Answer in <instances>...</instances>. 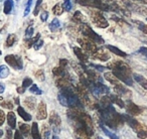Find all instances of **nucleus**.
<instances>
[{"mask_svg": "<svg viewBox=\"0 0 147 139\" xmlns=\"http://www.w3.org/2000/svg\"><path fill=\"white\" fill-rule=\"evenodd\" d=\"M33 0H27V4H26V8H25L24 10V13H23V15L24 16H27L28 15V13L30 12V6H31V3H32Z\"/></svg>", "mask_w": 147, "mask_h": 139, "instance_id": "45", "label": "nucleus"}, {"mask_svg": "<svg viewBox=\"0 0 147 139\" xmlns=\"http://www.w3.org/2000/svg\"><path fill=\"white\" fill-rule=\"evenodd\" d=\"M146 20H147V19H146Z\"/></svg>", "mask_w": 147, "mask_h": 139, "instance_id": "63", "label": "nucleus"}, {"mask_svg": "<svg viewBox=\"0 0 147 139\" xmlns=\"http://www.w3.org/2000/svg\"><path fill=\"white\" fill-rule=\"evenodd\" d=\"M75 131V135H76L77 139H91V136L83 129H76Z\"/></svg>", "mask_w": 147, "mask_h": 139, "instance_id": "30", "label": "nucleus"}, {"mask_svg": "<svg viewBox=\"0 0 147 139\" xmlns=\"http://www.w3.org/2000/svg\"><path fill=\"white\" fill-rule=\"evenodd\" d=\"M53 139H59V137L57 136V135H55V136L53 137Z\"/></svg>", "mask_w": 147, "mask_h": 139, "instance_id": "57", "label": "nucleus"}, {"mask_svg": "<svg viewBox=\"0 0 147 139\" xmlns=\"http://www.w3.org/2000/svg\"><path fill=\"white\" fill-rule=\"evenodd\" d=\"M16 41H17V36L14 33H10V34H8V36H7L6 45H6V47H11Z\"/></svg>", "mask_w": 147, "mask_h": 139, "instance_id": "33", "label": "nucleus"}, {"mask_svg": "<svg viewBox=\"0 0 147 139\" xmlns=\"http://www.w3.org/2000/svg\"><path fill=\"white\" fill-rule=\"evenodd\" d=\"M110 100L111 102L113 103V104H116L118 105L119 107H121V108H125V103L122 101V99H121V97L117 96V95H110Z\"/></svg>", "mask_w": 147, "mask_h": 139, "instance_id": "28", "label": "nucleus"}, {"mask_svg": "<svg viewBox=\"0 0 147 139\" xmlns=\"http://www.w3.org/2000/svg\"><path fill=\"white\" fill-rule=\"evenodd\" d=\"M49 18V12L47 11H42V12L40 13V19L41 21H47V19Z\"/></svg>", "mask_w": 147, "mask_h": 139, "instance_id": "47", "label": "nucleus"}, {"mask_svg": "<svg viewBox=\"0 0 147 139\" xmlns=\"http://www.w3.org/2000/svg\"><path fill=\"white\" fill-rule=\"evenodd\" d=\"M108 69L112 70V73L127 86L133 85V76L130 67L122 61H114L108 65Z\"/></svg>", "mask_w": 147, "mask_h": 139, "instance_id": "3", "label": "nucleus"}, {"mask_svg": "<svg viewBox=\"0 0 147 139\" xmlns=\"http://www.w3.org/2000/svg\"><path fill=\"white\" fill-rule=\"evenodd\" d=\"M4 89H5L4 84H3V83H1V84H0V93H1V94L4 92Z\"/></svg>", "mask_w": 147, "mask_h": 139, "instance_id": "54", "label": "nucleus"}, {"mask_svg": "<svg viewBox=\"0 0 147 139\" xmlns=\"http://www.w3.org/2000/svg\"><path fill=\"white\" fill-rule=\"evenodd\" d=\"M76 2L83 6L93 7L101 11H109V3H104L102 0H76Z\"/></svg>", "mask_w": 147, "mask_h": 139, "instance_id": "6", "label": "nucleus"}, {"mask_svg": "<svg viewBox=\"0 0 147 139\" xmlns=\"http://www.w3.org/2000/svg\"><path fill=\"white\" fill-rule=\"evenodd\" d=\"M106 47H107V49H108L110 51H112L113 53H115L116 55H118V57H127V53H125V51H121V49H119L118 47H114V45H106Z\"/></svg>", "mask_w": 147, "mask_h": 139, "instance_id": "26", "label": "nucleus"}, {"mask_svg": "<svg viewBox=\"0 0 147 139\" xmlns=\"http://www.w3.org/2000/svg\"><path fill=\"white\" fill-rule=\"evenodd\" d=\"M121 2H122V4L124 5L125 8H127L128 10H130V11L136 10L137 7H138L136 4H135V3H133L131 0H121Z\"/></svg>", "mask_w": 147, "mask_h": 139, "instance_id": "32", "label": "nucleus"}, {"mask_svg": "<svg viewBox=\"0 0 147 139\" xmlns=\"http://www.w3.org/2000/svg\"><path fill=\"white\" fill-rule=\"evenodd\" d=\"M126 111L131 116H138V115H140L143 112V108L136 105L135 103H133L131 100H129L126 106Z\"/></svg>", "mask_w": 147, "mask_h": 139, "instance_id": "12", "label": "nucleus"}, {"mask_svg": "<svg viewBox=\"0 0 147 139\" xmlns=\"http://www.w3.org/2000/svg\"><path fill=\"white\" fill-rule=\"evenodd\" d=\"M25 90H26V89H24L23 87H18V88H17V92H18L19 94H22V93H24Z\"/></svg>", "mask_w": 147, "mask_h": 139, "instance_id": "53", "label": "nucleus"}, {"mask_svg": "<svg viewBox=\"0 0 147 139\" xmlns=\"http://www.w3.org/2000/svg\"><path fill=\"white\" fill-rule=\"evenodd\" d=\"M34 76H35V78H36L38 81H40V82H42V81L45 80V73H43L42 70H37L36 72L34 73Z\"/></svg>", "mask_w": 147, "mask_h": 139, "instance_id": "37", "label": "nucleus"}, {"mask_svg": "<svg viewBox=\"0 0 147 139\" xmlns=\"http://www.w3.org/2000/svg\"><path fill=\"white\" fill-rule=\"evenodd\" d=\"M16 1H18V0H16Z\"/></svg>", "mask_w": 147, "mask_h": 139, "instance_id": "62", "label": "nucleus"}, {"mask_svg": "<svg viewBox=\"0 0 147 139\" xmlns=\"http://www.w3.org/2000/svg\"><path fill=\"white\" fill-rule=\"evenodd\" d=\"M1 107L2 108H7V109H13V104L10 101H3L1 103Z\"/></svg>", "mask_w": 147, "mask_h": 139, "instance_id": "44", "label": "nucleus"}, {"mask_svg": "<svg viewBox=\"0 0 147 139\" xmlns=\"http://www.w3.org/2000/svg\"><path fill=\"white\" fill-rule=\"evenodd\" d=\"M136 12H138L139 14H141V15H145V16H147V6H144V5H142V6H138L136 9Z\"/></svg>", "mask_w": 147, "mask_h": 139, "instance_id": "41", "label": "nucleus"}, {"mask_svg": "<svg viewBox=\"0 0 147 139\" xmlns=\"http://www.w3.org/2000/svg\"><path fill=\"white\" fill-rule=\"evenodd\" d=\"M63 9H65V11H67V12H69V11H71V7H73L71 0H63Z\"/></svg>", "mask_w": 147, "mask_h": 139, "instance_id": "38", "label": "nucleus"}, {"mask_svg": "<svg viewBox=\"0 0 147 139\" xmlns=\"http://www.w3.org/2000/svg\"><path fill=\"white\" fill-rule=\"evenodd\" d=\"M90 17H91V21H92L97 27L107 28V27L109 26L108 20L105 18L104 15H103V13L101 12V11H97V10L90 11Z\"/></svg>", "mask_w": 147, "mask_h": 139, "instance_id": "7", "label": "nucleus"}, {"mask_svg": "<svg viewBox=\"0 0 147 139\" xmlns=\"http://www.w3.org/2000/svg\"><path fill=\"white\" fill-rule=\"evenodd\" d=\"M33 31H34V29H33L32 26L27 27L26 30H25V36H26V38H30V37H32Z\"/></svg>", "mask_w": 147, "mask_h": 139, "instance_id": "43", "label": "nucleus"}, {"mask_svg": "<svg viewBox=\"0 0 147 139\" xmlns=\"http://www.w3.org/2000/svg\"><path fill=\"white\" fill-rule=\"evenodd\" d=\"M43 45V40L42 39H38V40L35 43V45H33V49H35V51H38V49H40L41 47H42Z\"/></svg>", "mask_w": 147, "mask_h": 139, "instance_id": "46", "label": "nucleus"}, {"mask_svg": "<svg viewBox=\"0 0 147 139\" xmlns=\"http://www.w3.org/2000/svg\"><path fill=\"white\" fill-rule=\"evenodd\" d=\"M41 3H42V0H37V1H36V4H35V8H34V10H33V15H34V16L38 15L39 8H40Z\"/></svg>", "mask_w": 147, "mask_h": 139, "instance_id": "42", "label": "nucleus"}, {"mask_svg": "<svg viewBox=\"0 0 147 139\" xmlns=\"http://www.w3.org/2000/svg\"><path fill=\"white\" fill-rule=\"evenodd\" d=\"M5 61L6 63H8V65H10L11 67L15 70H22L23 67V61L21 57L15 55H7L5 57Z\"/></svg>", "mask_w": 147, "mask_h": 139, "instance_id": "11", "label": "nucleus"}, {"mask_svg": "<svg viewBox=\"0 0 147 139\" xmlns=\"http://www.w3.org/2000/svg\"><path fill=\"white\" fill-rule=\"evenodd\" d=\"M122 115L125 122L135 131V133H136V135L140 139L147 138V127L145 125H143L142 123L137 121V119H135L131 115H127V114H122Z\"/></svg>", "mask_w": 147, "mask_h": 139, "instance_id": "4", "label": "nucleus"}, {"mask_svg": "<svg viewBox=\"0 0 147 139\" xmlns=\"http://www.w3.org/2000/svg\"><path fill=\"white\" fill-rule=\"evenodd\" d=\"M19 130H20L21 134L23 135L25 139H30L31 136V127L27 124H23V123H20L19 125Z\"/></svg>", "mask_w": 147, "mask_h": 139, "instance_id": "16", "label": "nucleus"}, {"mask_svg": "<svg viewBox=\"0 0 147 139\" xmlns=\"http://www.w3.org/2000/svg\"><path fill=\"white\" fill-rule=\"evenodd\" d=\"M14 101H15V104L19 105V98H14Z\"/></svg>", "mask_w": 147, "mask_h": 139, "instance_id": "56", "label": "nucleus"}, {"mask_svg": "<svg viewBox=\"0 0 147 139\" xmlns=\"http://www.w3.org/2000/svg\"><path fill=\"white\" fill-rule=\"evenodd\" d=\"M87 88L92 92L93 95L95 96H99V95H105L110 93V89L107 86H105L104 84H102L101 82H92L89 81V84L87 86Z\"/></svg>", "mask_w": 147, "mask_h": 139, "instance_id": "8", "label": "nucleus"}, {"mask_svg": "<svg viewBox=\"0 0 147 139\" xmlns=\"http://www.w3.org/2000/svg\"><path fill=\"white\" fill-rule=\"evenodd\" d=\"M38 39H40V34L37 33L35 37H30V38L24 39V45L26 47V49H30V47H32L33 45H35V43H36Z\"/></svg>", "mask_w": 147, "mask_h": 139, "instance_id": "27", "label": "nucleus"}, {"mask_svg": "<svg viewBox=\"0 0 147 139\" xmlns=\"http://www.w3.org/2000/svg\"><path fill=\"white\" fill-rule=\"evenodd\" d=\"M104 78L106 79L108 82H110L114 87L117 86V85H119V84H121V81L119 80V79L117 78V77L115 76L112 72H106L104 74Z\"/></svg>", "mask_w": 147, "mask_h": 139, "instance_id": "17", "label": "nucleus"}, {"mask_svg": "<svg viewBox=\"0 0 147 139\" xmlns=\"http://www.w3.org/2000/svg\"><path fill=\"white\" fill-rule=\"evenodd\" d=\"M67 114L74 130H76V129H83L90 136H92L94 134L95 129H94V123H93L92 118L87 113H85L82 109L69 108L67 110Z\"/></svg>", "mask_w": 147, "mask_h": 139, "instance_id": "2", "label": "nucleus"}, {"mask_svg": "<svg viewBox=\"0 0 147 139\" xmlns=\"http://www.w3.org/2000/svg\"><path fill=\"white\" fill-rule=\"evenodd\" d=\"M108 1H111V2H113V1H115V0H108Z\"/></svg>", "mask_w": 147, "mask_h": 139, "instance_id": "60", "label": "nucleus"}, {"mask_svg": "<svg viewBox=\"0 0 147 139\" xmlns=\"http://www.w3.org/2000/svg\"><path fill=\"white\" fill-rule=\"evenodd\" d=\"M78 43H80L81 47L90 55H92L93 53H95L99 49L96 43H94L93 40H91V39L87 38V37H85V36L81 37V38H78Z\"/></svg>", "mask_w": 147, "mask_h": 139, "instance_id": "9", "label": "nucleus"}, {"mask_svg": "<svg viewBox=\"0 0 147 139\" xmlns=\"http://www.w3.org/2000/svg\"><path fill=\"white\" fill-rule=\"evenodd\" d=\"M32 85H33V82L30 78H25L24 80L22 81V86L21 87H23L24 89H26V88H28V87H31Z\"/></svg>", "mask_w": 147, "mask_h": 139, "instance_id": "40", "label": "nucleus"}, {"mask_svg": "<svg viewBox=\"0 0 147 139\" xmlns=\"http://www.w3.org/2000/svg\"><path fill=\"white\" fill-rule=\"evenodd\" d=\"M135 1H139L141 3H144V4H147V0H135Z\"/></svg>", "mask_w": 147, "mask_h": 139, "instance_id": "55", "label": "nucleus"}, {"mask_svg": "<svg viewBox=\"0 0 147 139\" xmlns=\"http://www.w3.org/2000/svg\"><path fill=\"white\" fill-rule=\"evenodd\" d=\"M2 135H3V131H2V130H0V137L2 136Z\"/></svg>", "mask_w": 147, "mask_h": 139, "instance_id": "58", "label": "nucleus"}, {"mask_svg": "<svg viewBox=\"0 0 147 139\" xmlns=\"http://www.w3.org/2000/svg\"><path fill=\"white\" fill-rule=\"evenodd\" d=\"M13 6H14L13 0H5L4 6H3V11H4L5 14H10L13 9Z\"/></svg>", "mask_w": 147, "mask_h": 139, "instance_id": "29", "label": "nucleus"}, {"mask_svg": "<svg viewBox=\"0 0 147 139\" xmlns=\"http://www.w3.org/2000/svg\"><path fill=\"white\" fill-rule=\"evenodd\" d=\"M6 139H12V131H11V128L10 127H7V129H6Z\"/></svg>", "mask_w": 147, "mask_h": 139, "instance_id": "51", "label": "nucleus"}, {"mask_svg": "<svg viewBox=\"0 0 147 139\" xmlns=\"http://www.w3.org/2000/svg\"><path fill=\"white\" fill-rule=\"evenodd\" d=\"M81 33L84 35L85 37L91 39L96 43H105V40L103 39V37L101 35H99L88 23H81L79 26Z\"/></svg>", "mask_w": 147, "mask_h": 139, "instance_id": "5", "label": "nucleus"}, {"mask_svg": "<svg viewBox=\"0 0 147 139\" xmlns=\"http://www.w3.org/2000/svg\"><path fill=\"white\" fill-rule=\"evenodd\" d=\"M67 63H69L67 59H59V67H67Z\"/></svg>", "mask_w": 147, "mask_h": 139, "instance_id": "49", "label": "nucleus"}, {"mask_svg": "<svg viewBox=\"0 0 147 139\" xmlns=\"http://www.w3.org/2000/svg\"><path fill=\"white\" fill-rule=\"evenodd\" d=\"M91 57L95 59H99L101 61H107L108 59H110V53L105 51L104 49H99L98 51H96L95 53H93Z\"/></svg>", "mask_w": 147, "mask_h": 139, "instance_id": "15", "label": "nucleus"}, {"mask_svg": "<svg viewBox=\"0 0 147 139\" xmlns=\"http://www.w3.org/2000/svg\"><path fill=\"white\" fill-rule=\"evenodd\" d=\"M47 118V105L45 102H40L37 106L36 110V119L37 120H45Z\"/></svg>", "mask_w": 147, "mask_h": 139, "instance_id": "14", "label": "nucleus"}, {"mask_svg": "<svg viewBox=\"0 0 147 139\" xmlns=\"http://www.w3.org/2000/svg\"><path fill=\"white\" fill-rule=\"evenodd\" d=\"M99 126H100V128L102 129L103 132H104L110 139H120L114 132H112L111 130H109V129L107 128V126H105V125H104V123L100 122V123H99Z\"/></svg>", "mask_w": 147, "mask_h": 139, "instance_id": "20", "label": "nucleus"}, {"mask_svg": "<svg viewBox=\"0 0 147 139\" xmlns=\"http://www.w3.org/2000/svg\"><path fill=\"white\" fill-rule=\"evenodd\" d=\"M73 20L75 21V22L79 23V24H81V23H86V17H85V15L83 14L80 10H77L76 12L74 13Z\"/></svg>", "mask_w": 147, "mask_h": 139, "instance_id": "22", "label": "nucleus"}, {"mask_svg": "<svg viewBox=\"0 0 147 139\" xmlns=\"http://www.w3.org/2000/svg\"><path fill=\"white\" fill-rule=\"evenodd\" d=\"M145 43H147V40H146V41H145Z\"/></svg>", "mask_w": 147, "mask_h": 139, "instance_id": "61", "label": "nucleus"}, {"mask_svg": "<svg viewBox=\"0 0 147 139\" xmlns=\"http://www.w3.org/2000/svg\"><path fill=\"white\" fill-rule=\"evenodd\" d=\"M134 1H135V0H134Z\"/></svg>", "mask_w": 147, "mask_h": 139, "instance_id": "64", "label": "nucleus"}, {"mask_svg": "<svg viewBox=\"0 0 147 139\" xmlns=\"http://www.w3.org/2000/svg\"><path fill=\"white\" fill-rule=\"evenodd\" d=\"M24 105L29 109V110H34L36 106V99L34 97H26L24 100Z\"/></svg>", "mask_w": 147, "mask_h": 139, "instance_id": "23", "label": "nucleus"}, {"mask_svg": "<svg viewBox=\"0 0 147 139\" xmlns=\"http://www.w3.org/2000/svg\"><path fill=\"white\" fill-rule=\"evenodd\" d=\"M0 115H1V122H0V125H3V123H4V119H5V115H4L3 110L0 111Z\"/></svg>", "mask_w": 147, "mask_h": 139, "instance_id": "52", "label": "nucleus"}, {"mask_svg": "<svg viewBox=\"0 0 147 139\" xmlns=\"http://www.w3.org/2000/svg\"><path fill=\"white\" fill-rule=\"evenodd\" d=\"M31 136H32V139L41 138L40 132H39L38 129V124L36 122H32V125H31Z\"/></svg>", "mask_w": 147, "mask_h": 139, "instance_id": "24", "label": "nucleus"}, {"mask_svg": "<svg viewBox=\"0 0 147 139\" xmlns=\"http://www.w3.org/2000/svg\"><path fill=\"white\" fill-rule=\"evenodd\" d=\"M139 53H141L143 57H145L147 59V47H141L140 49H139Z\"/></svg>", "mask_w": 147, "mask_h": 139, "instance_id": "48", "label": "nucleus"}, {"mask_svg": "<svg viewBox=\"0 0 147 139\" xmlns=\"http://www.w3.org/2000/svg\"><path fill=\"white\" fill-rule=\"evenodd\" d=\"M98 114L101 122L112 129H117L124 124L125 120L122 114L115 110L109 96L101 97L98 105Z\"/></svg>", "mask_w": 147, "mask_h": 139, "instance_id": "1", "label": "nucleus"}, {"mask_svg": "<svg viewBox=\"0 0 147 139\" xmlns=\"http://www.w3.org/2000/svg\"><path fill=\"white\" fill-rule=\"evenodd\" d=\"M14 139H23V135L21 134L20 130H16L14 132Z\"/></svg>", "mask_w": 147, "mask_h": 139, "instance_id": "50", "label": "nucleus"}, {"mask_svg": "<svg viewBox=\"0 0 147 139\" xmlns=\"http://www.w3.org/2000/svg\"><path fill=\"white\" fill-rule=\"evenodd\" d=\"M49 29H51V32H57L61 29V22L57 18H55L49 24Z\"/></svg>", "mask_w": 147, "mask_h": 139, "instance_id": "31", "label": "nucleus"}, {"mask_svg": "<svg viewBox=\"0 0 147 139\" xmlns=\"http://www.w3.org/2000/svg\"><path fill=\"white\" fill-rule=\"evenodd\" d=\"M63 10H65L63 7L61 6V4H59V3H57V4L53 7V13L55 15V16H59V15H61L63 12Z\"/></svg>", "mask_w": 147, "mask_h": 139, "instance_id": "34", "label": "nucleus"}, {"mask_svg": "<svg viewBox=\"0 0 147 139\" xmlns=\"http://www.w3.org/2000/svg\"><path fill=\"white\" fill-rule=\"evenodd\" d=\"M17 113H18V115L24 121H26V122H29V121H31L30 114H28V113H27L26 111L24 110V108H22V107L18 106V107H17Z\"/></svg>", "mask_w": 147, "mask_h": 139, "instance_id": "25", "label": "nucleus"}, {"mask_svg": "<svg viewBox=\"0 0 147 139\" xmlns=\"http://www.w3.org/2000/svg\"><path fill=\"white\" fill-rule=\"evenodd\" d=\"M29 90H30L31 93H33V94H35V95H41L42 94V91H41L40 89L37 87V85H35V84H33L32 86L29 88Z\"/></svg>", "mask_w": 147, "mask_h": 139, "instance_id": "39", "label": "nucleus"}, {"mask_svg": "<svg viewBox=\"0 0 147 139\" xmlns=\"http://www.w3.org/2000/svg\"><path fill=\"white\" fill-rule=\"evenodd\" d=\"M8 75H9V69L2 65L1 67H0V78L5 79Z\"/></svg>", "mask_w": 147, "mask_h": 139, "instance_id": "35", "label": "nucleus"}, {"mask_svg": "<svg viewBox=\"0 0 147 139\" xmlns=\"http://www.w3.org/2000/svg\"><path fill=\"white\" fill-rule=\"evenodd\" d=\"M133 79L136 81L137 84H139L142 88H144L145 90H147V79H145L142 75L134 74L133 75Z\"/></svg>", "mask_w": 147, "mask_h": 139, "instance_id": "18", "label": "nucleus"}, {"mask_svg": "<svg viewBox=\"0 0 147 139\" xmlns=\"http://www.w3.org/2000/svg\"><path fill=\"white\" fill-rule=\"evenodd\" d=\"M97 139H103V138H102V137H100V136H98V137H97Z\"/></svg>", "mask_w": 147, "mask_h": 139, "instance_id": "59", "label": "nucleus"}, {"mask_svg": "<svg viewBox=\"0 0 147 139\" xmlns=\"http://www.w3.org/2000/svg\"><path fill=\"white\" fill-rule=\"evenodd\" d=\"M51 125H49V123H43L41 126V136L43 139H49L51 138Z\"/></svg>", "mask_w": 147, "mask_h": 139, "instance_id": "19", "label": "nucleus"}, {"mask_svg": "<svg viewBox=\"0 0 147 139\" xmlns=\"http://www.w3.org/2000/svg\"><path fill=\"white\" fill-rule=\"evenodd\" d=\"M135 23L137 24V27H138L139 30H141L143 33H145V34H147V24H145V23L141 22V21H134Z\"/></svg>", "mask_w": 147, "mask_h": 139, "instance_id": "36", "label": "nucleus"}, {"mask_svg": "<svg viewBox=\"0 0 147 139\" xmlns=\"http://www.w3.org/2000/svg\"><path fill=\"white\" fill-rule=\"evenodd\" d=\"M49 123L51 129H53V132H55V134L59 133V131H61V117H59V115L57 114L55 111H51V112L49 113Z\"/></svg>", "mask_w": 147, "mask_h": 139, "instance_id": "10", "label": "nucleus"}, {"mask_svg": "<svg viewBox=\"0 0 147 139\" xmlns=\"http://www.w3.org/2000/svg\"><path fill=\"white\" fill-rule=\"evenodd\" d=\"M7 123L11 129H16V116L13 112H9L7 114Z\"/></svg>", "mask_w": 147, "mask_h": 139, "instance_id": "21", "label": "nucleus"}, {"mask_svg": "<svg viewBox=\"0 0 147 139\" xmlns=\"http://www.w3.org/2000/svg\"><path fill=\"white\" fill-rule=\"evenodd\" d=\"M73 49H74V53H75V55H77V57H78V59L81 61V63H84V65H86V63H88V59H89L88 53H87L86 51H84V49H83L78 47H74Z\"/></svg>", "mask_w": 147, "mask_h": 139, "instance_id": "13", "label": "nucleus"}]
</instances>
